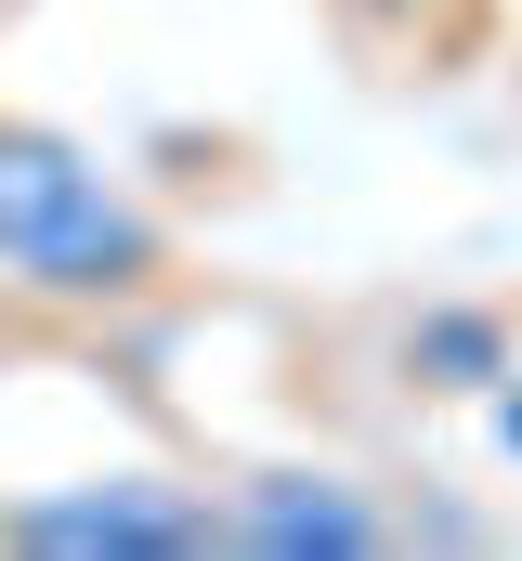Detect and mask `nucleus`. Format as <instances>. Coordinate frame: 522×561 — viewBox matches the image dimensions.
Listing matches in <instances>:
<instances>
[{"label":"nucleus","instance_id":"3","mask_svg":"<svg viewBox=\"0 0 522 561\" xmlns=\"http://www.w3.org/2000/svg\"><path fill=\"white\" fill-rule=\"evenodd\" d=\"M209 549H261V561H379L392 510L340 470H261L209 510Z\"/></svg>","mask_w":522,"mask_h":561},{"label":"nucleus","instance_id":"2","mask_svg":"<svg viewBox=\"0 0 522 561\" xmlns=\"http://www.w3.org/2000/svg\"><path fill=\"white\" fill-rule=\"evenodd\" d=\"M0 549H53V561H183L209 549V496L157 483V470H105V483H53L0 510Z\"/></svg>","mask_w":522,"mask_h":561},{"label":"nucleus","instance_id":"1","mask_svg":"<svg viewBox=\"0 0 522 561\" xmlns=\"http://www.w3.org/2000/svg\"><path fill=\"white\" fill-rule=\"evenodd\" d=\"M0 275L39 300H144L170 275V236L105 157L53 131H0Z\"/></svg>","mask_w":522,"mask_h":561},{"label":"nucleus","instance_id":"4","mask_svg":"<svg viewBox=\"0 0 522 561\" xmlns=\"http://www.w3.org/2000/svg\"><path fill=\"white\" fill-rule=\"evenodd\" d=\"M497 444H510V457H522V392H497Z\"/></svg>","mask_w":522,"mask_h":561}]
</instances>
